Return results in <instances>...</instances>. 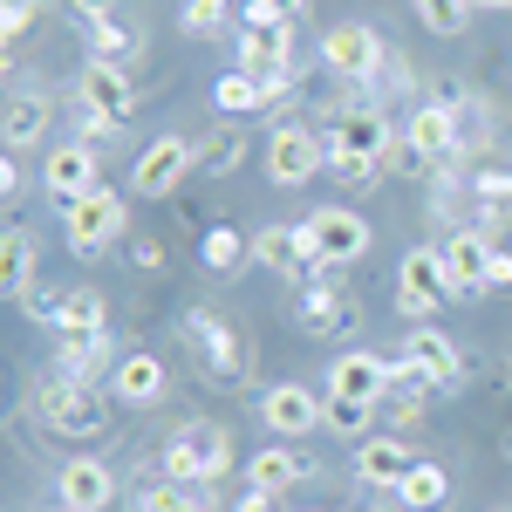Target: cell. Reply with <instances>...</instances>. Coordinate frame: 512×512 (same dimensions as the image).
Returning a JSON list of instances; mask_svg holds the SVG:
<instances>
[{
  "label": "cell",
  "mask_w": 512,
  "mask_h": 512,
  "mask_svg": "<svg viewBox=\"0 0 512 512\" xmlns=\"http://www.w3.org/2000/svg\"><path fill=\"white\" fill-rule=\"evenodd\" d=\"M233 69L260 76L274 96L287 89V76H294V21L280 14L274 0H246V28H239V62Z\"/></svg>",
  "instance_id": "cell-1"
},
{
  "label": "cell",
  "mask_w": 512,
  "mask_h": 512,
  "mask_svg": "<svg viewBox=\"0 0 512 512\" xmlns=\"http://www.w3.org/2000/svg\"><path fill=\"white\" fill-rule=\"evenodd\" d=\"M110 403H117V396H96L89 383H69V376L35 383V417L55 437H103L110 431Z\"/></svg>",
  "instance_id": "cell-2"
},
{
  "label": "cell",
  "mask_w": 512,
  "mask_h": 512,
  "mask_svg": "<svg viewBox=\"0 0 512 512\" xmlns=\"http://www.w3.org/2000/svg\"><path fill=\"white\" fill-rule=\"evenodd\" d=\"M123 233H130V205H123V192H110V185H96L89 198L62 205V239H69L76 260H103Z\"/></svg>",
  "instance_id": "cell-3"
},
{
  "label": "cell",
  "mask_w": 512,
  "mask_h": 512,
  "mask_svg": "<svg viewBox=\"0 0 512 512\" xmlns=\"http://www.w3.org/2000/svg\"><path fill=\"white\" fill-rule=\"evenodd\" d=\"M130 110H137V89H130V76H123V69H110V62H89V69H82V82H76L82 144L117 137L123 123H130Z\"/></svg>",
  "instance_id": "cell-4"
},
{
  "label": "cell",
  "mask_w": 512,
  "mask_h": 512,
  "mask_svg": "<svg viewBox=\"0 0 512 512\" xmlns=\"http://www.w3.org/2000/svg\"><path fill=\"white\" fill-rule=\"evenodd\" d=\"M226 465H233V437H226V424H185V431L164 444V478L171 485H212V478H226Z\"/></svg>",
  "instance_id": "cell-5"
},
{
  "label": "cell",
  "mask_w": 512,
  "mask_h": 512,
  "mask_svg": "<svg viewBox=\"0 0 512 512\" xmlns=\"http://www.w3.org/2000/svg\"><path fill=\"white\" fill-rule=\"evenodd\" d=\"M301 233H308V253H315L321 274H342V267H355V260L369 253L376 226H369L362 212H349V205H321V212L301 219Z\"/></svg>",
  "instance_id": "cell-6"
},
{
  "label": "cell",
  "mask_w": 512,
  "mask_h": 512,
  "mask_svg": "<svg viewBox=\"0 0 512 512\" xmlns=\"http://www.w3.org/2000/svg\"><path fill=\"white\" fill-rule=\"evenodd\" d=\"M437 260H444V274H451V301H478V294H492L499 239L485 233V226H458V233L437 239Z\"/></svg>",
  "instance_id": "cell-7"
},
{
  "label": "cell",
  "mask_w": 512,
  "mask_h": 512,
  "mask_svg": "<svg viewBox=\"0 0 512 512\" xmlns=\"http://www.w3.org/2000/svg\"><path fill=\"white\" fill-rule=\"evenodd\" d=\"M315 171H328V137H315L308 123H280L267 137V178L280 192H301Z\"/></svg>",
  "instance_id": "cell-8"
},
{
  "label": "cell",
  "mask_w": 512,
  "mask_h": 512,
  "mask_svg": "<svg viewBox=\"0 0 512 512\" xmlns=\"http://www.w3.org/2000/svg\"><path fill=\"white\" fill-rule=\"evenodd\" d=\"M321 62H328V76H342V82H376L383 62H390V48H383L376 28H362V21H335L321 35Z\"/></svg>",
  "instance_id": "cell-9"
},
{
  "label": "cell",
  "mask_w": 512,
  "mask_h": 512,
  "mask_svg": "<svg viewBox=\"0 0 512 512\" xmlns=\"http://www.w3.org/2000/svg\"><path fill=\"white\" fill-rule=\"evenodd\" d=\"M396 144V123L383 110H369V103H349L335 130H328V158H349V164H383Z\"/></svg>",
  "instance_id": "cell-10"
},
{
  "label": "cell",
  "mask_w": 512,
  "mask_h": 512,
  "mask_svg": "<svg viewBox=\"0 0 512 512\" xmlns=\"http://www.w3.org/2000/svg\"><path fill=\"white\" fill-rule=\"evenodd\" d=\"M444 301H451V274H444L437 246H410L403 267H396V308L410 321H424V315H437Z\"/></svg>",
  "instance_id": "cell-11"
},
{
  "label": "cell",
  "mask_w": 512,
  "mask_h": 512,
  "mask_svg": "<svg viewBox=\"0 0 512 512\" xmlns=\"http://www.w3.org/2000/svg\"><path fill=\"white\" fill-rule=\"evenodd\" d=\"M294 315H301V328H308V335H321V342H349L355 328H362V308H355L349 294L335 287V274H315V280H308Z\"/></svg>",
  "instance_id": "cell-12"
},
{
  "label": "cell",
  "mask_w": 512,
  "mask_h": 512,
  "mask_svg": "<svg viewBox=\"0 0 512 512\" xmlns=\"http://www.w3.org/2000/svg\"><path fill=\"white\" fill-rule=\"evenodd\" d=\"M321 417H328V396H315L308 383H274V390L260 396V424L280 437V444H294V437H315Z\"/></svg>",
  "instance_id": "cell-13"
},
{
  "label": "cell",
  "mask_w": 512,
  "mask_h": 512,
  "mask_svg": "<svg viewBox=\"0 0 512 512\" xmlns=\"http://www.w3.org/2000/svg\"><path fill=\"white\" fill-rule=\"evenodd\" d=\"M185 335H192V349H198V362H205L212 383H239V376H246V342H239L212 308H192V315H185Z\"/></svg>",
  "instance_id": "cell-14"
},
{
  "label": "cell",
  "mask_w": 512,
  "mask_h": 512,
  "mask_svg": "<svg viewBox=\"0 0 512 512\" xmlns=\"http://www.w3.org/2000/svg\"><path fill=\"white\" fill-rule=\"evenodd\" d=\"M192 171H198L192 144H185V137H158V144H144V158H137V171H130V192L137 198H171Z\"/></svg>",
  "instance_id": "cell-15"
},
{
  "label": "cell",
  "mask_w": 512,
  "mask_h": 512,
  "mask_svg": "<svg viewBox=\"0 0 512 512\" xmlns=\"http://www.w3.org/2000/svg\"><path fill=\"white\" fill-rule=\"evenodd\" d=\"M41 185L55 192V212H62V205H76V198H89L96 185H103V171H96V151H89L82 137H76V144H55V151L41 158Z\"/></svg>",
  "instance_id": "cell-16"
},
{
  "label": "cell",
  "mask_w": 512,
  "mask_h": 512,
  "mask_svg": "<svg viewBox=\"0 0 512 512\" xmlns=\"http://www.w3.org/2000/svg\"><path fill=\"white\" fill-rule=\"evenodd\" d=\"M417 472V451L403 444V437H362L355 444V478L369 485V492H403V478Z\"/></svg>",
  "instance_id": "cell-17"
},
{
  "label": "cell",
  "mask_w": 512,
  "mask_h": 512,
  "mask_svg": "<svg viewBox=\"0 0 512 512\" xmlns=\"http://www.w3.org/2000/svg\"><path fill=\"white\" fill-rule=\"evenodd\" d=\"M321 396H355V403H383L390 396V362L369 349H342L328 362V390Z\"/></svg>",
  "instance_id": "cell-18"
},
{
  "label": "cell",
  "mask_w": 512,
  "mask_h": 512,
  "mask_svg": "<svg viewBox=\"0 0 512 512\" xmlns=\"http://www.w3.org/2000/svg\"><path fill=\"white\" fill-rule=\"evenodd\" d=\"M62 349H55V376H69V383H89L96 390V376H117V342H110V328H96V335H55Z\"/></svg>",
  "instance_id": "cell-19"
},
{
  "label": "cell",
  "mask_w": 512,
  "mask_h": 512,
  "mask_svg": "<svg viewBox=\"0 0 512 512\" xmlns=\"http://www.w3.org/2000/svg\"><path fill=\"white\" fill-rule=\"evenodd\" d=\"M403 355L431 376V390H458V376H465V355H458V342L444 335V328H431V321H417L410 335H403Z\"/></svg>",
  "instance_id": "cell-20"
},
{
  "label": "cell",
  "mask_w": 512,
  "mask_h": 512,
  "mask_svg": "<svg viewBox=\"0 0 512 512\" xmlns=\"http://www.w3.org/2000/svg\"><path fill=\"white\" fill-rule=\"evenodd\" d=\"M55 492H62V506H76V512H103L117 499V472H110L103 458H62Z\"/></svg>",
  "instance_id": "cell-21"
},
{
  "label": "cell",
  "mask_w": 512,
  "mask_h": 512,
  "mask_svg": "<svg viewBox=\"0 0 512 512\" xmlns=\"http://www.w3.org/2000/svg\"><path fill=\"white\" fill-rule=\"evenodd\" d=\"M301 478H315V458H308V451H294V444H267V451H253V458H246V485H253V492H294V485H301Z\"/></svg>",
  "instance_id": "cell-22"
},
{
  "label": "cell",
  "mask_w": 512,
  "mask_h": 512,
  "mask_svg": "<svg viewBox=\"0 0 512 512\" xmlns=\"http://www.w3.org/2000/svg\"><path fill=\"white\" fill-rule=\"evenodd\" d=\"M403 137L424 151L431 164H451L458 158V144H465V130H458V110H444V103H417L410 123H403Z\"/></svg>",
  "instance_id": "cell-23"
},
{
  "label": "cell",
  "mask_w": 512,
  "mask_h": 512,
  "mask_svg": "<svg viewBox=\"0 0 512 512\" xmlns=\"http://www.w3.org/2000/svg\"><path fill=\"white\" fill-rule=\"evenodd\" d=\"M164 383H171V376H164L158 355H151V349H130L117 362V376H110V396H117L123 410H151V403L164 396Z\"/></svg>",
  "instance_id": "cell-24"
},
{
  "label": "cell",
  "mask_w": 512,
  "mask_h": 512,
  "mask_svg": "<svg viewBox=\"0 0 512 512\" xmlns=\"http://www.w3.org/2000/svg\"><path fill=\"white\" fill-rule=\"evenodd\" d=\"M253 260H260V267H274V274H308V280L321 274L301 226H260V233H253Z\"/></svg>",
  "instance_id": "cell-25"
},
{
  "label": "cell",
  "mask_w": 512,
  "mask_h": 512,
  "mask_svg": "<svg viewBox=\"0 0 512 512\" xmlns=\"http://www.w3.org/2000/svg\"><path fill=\"white\" fill-rule=\"evenodd\" d=\"M48 117H55V103L41 89H14L7 96V151H35L48 137Z\"/></svg>",
  "instance_id": "cell-26"
},
{
  "label": "cell",
  "mask_w": 512,
  "mask_h": 512,
  "mask_svg": "<svg viewBox=\"0 0 512 512\" xmlns=\"http://www.w3.org/2000/svg\"><path fill=\"white\" fill-rule=\"evenodd\" d=\"M0 287H7L14 301L35 294V233H21V226L0 239Z\"/></svg>",
  "instance_id": "cell-27"
},
{
  "label": "cell",
  "mask_w": 512,
  "mask_h": 512,
  "mask_svg": "<svg viewBox=\"0 0 512 512\" xmlns=\"http://www.w3.org/2000/svg\"><path fill=\"white\" fill-rule=\"evenodd\" d=\"M212 103H219V117H253V110L274 103V89H267L260 76H246V69H233V76L212 82Z\"/></svg>",
  "instance_id": "cell-28"
},
{
  "label": "cell",
  "mask_w": 512,
  "mask_h": 512,
  "mask_svg": "<svg viewBox=\"0 0 512 512\" xmlns=\"http://www.w3.org/2000/svg\"><path fill=\"white\" fill-rule=\"evenodd\" d=\"M96 328H110L103 294H96V287H69L62 308H55V335H96Z\"/></svg>",
  "instance_id": "cell-29"
},
{
  "label": "cell",
  "mask_w": 512,
  "mask_h": 512,
  "mask_svg": "<svg viewBox=\"0 0 512 512\" xmlns=\"http://www.w3.org/2000/svg\"><path fill=\"white\" fill-rule=\"evenodd\" d=\"M444 499H451V478H444V465H431V458H417V472L403 478L396 506H403V512H444Z\"/></svg>",
  "instance_id": "cell-30"
},
{
  "label": "cell",
  "mask_w": 512,
  "mask_h": 512,
  "mask_svg": "<svg viewBox=\"0 0 512 512\" xmlns=\"http://www.w3.org/2000/svg\"><path fill=\"white\" fill-rule=\"evenodd\" d=\"M89 62H110V69H130L137 62V28L130 21H89Z\"/></svg>",
  "instance_id": "cell-31"
},
{
  "label": "cell",
  "mask_w": 512,
  "mask_h": 512,
  "mask_svg": "<svg viewBox=\"0 0 512 512\" xmlns=\"http://www.w3.org/2000/svg\"><path fill=\"white\" fill-rule=\"evenodd\" d=\"M198 260H205L212 274H233V267H246V260H253V239L239 233V226H205V239H198Z\"/></svg>",
  "instance_id": "cell-32"
},
{
  "label": "cell",
  "mask_w": 512,
  "mask_h": 512,
  "mask_svg": "<svg viewBox=\"0 0 512 512\" xmlns=\"http://www.w3.org/2000/svg\"><path fill=\"white\" fill-rule=\"evenodd\" d=\"M376 410H383V403H355V396H328V417H321V431H335V437H369V424H376Z\"/></svg>",
  "instance_id": "cell-33"
},
{
  "label": "cell",
  "mask_w": 512,
  "mask_h": 512,
  "mask_svg": "<svg viewBox=\"0 0 512 512\" xmlns=\"http://www.w3.org/2000/svg\"><path fill=\"white\" fill-rule=\"evenodd\" d=\"M410 7H417V21H424V28H431V35H465V28H472V0H410Z\"/></svg>",
  "instance_id": "cell-34"
},
{
  "label": "cell",
  "mask_w": 512,
  "mask_h": 512,
  "mask_svg": "<svg viewBox=\"0 0 512 512\" xmlns=\"http://www.w3.org/2000/svg\"><path fill=\"white\" fill-rule=\"evenodd\" d=\"M226 14H233L226 0H185V14H178V28H185L192 41H212L219 28H226Z\"/></svg>",
  "instance_id": "cell-35"
},
{
  "label": "cell",
  "mask_w": 512,
  "mask_h": 512,
  "mask_svg": "<svg viewBox=\"0 0 512 512\" xmlns=\"http://www.w3.org/2000/svg\"><path fill=\"white\" fill-rule=\"evenodd\" d=\"M144 512H212V499H205L198 485H171V478H164L158 492H144Z\"/></svg>",
  "instance_id": "cell-36"
},
{
  "label": "cell",
  "mask_w": 512,
  "mask_h": 512,
  "mask_svg": "<svg viewBox=\"0 0 512 512\" xmlns=\"http://www.w3.org/2000/svg\"><path fill=\"white\" fill-rule=\"evenodd\" d=\"M239 158H246V137H239V130H226V137H212V144L198 151V171H233Z\"/></svg>",
  "instance_id": "cell-37"
},
{
  "label": "cell",
  "mask_w": 512,
  "mask_h": 512,
  "mask_svg": "<svg viewBox=\"0 0 512 512\" xmlns=\"http://www.w3.org/2000/svg\"><path fill=\"white\" fill-rule=\"evenodd\" d=\"M35 14H41V0H7V7H0V35L21 41L28 28H35Z\"/></svg>",
  "instance_id": "cell-38"
},
{
  "label": "cell",
  "mask_w": 512,
  "mask_h": 512,
  "mask_svg": "<svg viewBox=\"0 0 512 512\" xmlns=\"http://www.w3.org/2000/svg\"><path fill=\"white\" fill-rule=\"evenodd\" d=\"M383 171H410V178H417V171H437V164L424 158V151H417L403 130H396V144H390V158H383Z\"/></svg>",
  "instance_id": "cell-39"
},
{
  "label": "cell",
  "mask_w": 512,
  "mask_h": 512,
  "mask_svg": "<svg viewBox=\"0 0 512 512\" xmlns=\"http://www.w3.org/2000/svg\"><path fill=\"white\" fill-rule=\"evenodd\" d=\"M130 260H137L144 274H158V267H164V246H158V239H130Z\"/></svg>",
  "instance_id": "cell-40"
},
{
  "label": "cell",
  "mask_w": 512,
  "mask_h": 512,
  "mask_svg": "<svg viewBox=\"0 0 512 512\" xmlns=\"http://www.w3.org/2000/svg\"><path fill=\"white\" fill-rule=\"evenodd\" d=\"M233 512H280V499H274V492H253V485H246Z\"/></svg>",
  "instance_id": "cell-41"
},
{
  "label": "cell",
  "mask_w": 512,
  "mask_h": 512,
  "mask_svg": "<svg viewBox=\"0 0 512 512\" xmlns=\"http://www.w3.org/2000/svg\"><path fill=\"white\" fill-rule=\"evenodd\" d=\"M0 192H7V198H21V192H28V185H21V164H14V158L0 164Z\"/></svg>",
  "instance_id": "cell-42"
},
{
  "label": "cell",
  "mask_w": 512,
  "mask_h": 512,
  "mask_svg": "<svg viewBox=\"0 0 512 512\" xmlns=\"http://www.w3.org/2000/svg\"><path fill=\"white\" fill-rule=\"evenodd\" d=\"M492 287H512V253L499 246V260H492Z\"/></svg>",
  "instance_id": "cell-43"
},
{
  "label": "cell",
  "mask_w": 512,
  "mask_h": 512,
  "mask_svg": "<svg viewBox=\"0 0 512 512\" xmlns=\"http://www.w3.org/2000/svg\"><path fill=\"white\" fill-rule=\"evenodd\" d=\"M472 7H478V14H506L512 0H472Z\"/></svg>",
  "instance_id": "cell-44"
},
{
  "label": "cell",
  "mask_w": 512,
  "mask_h": 512,
  "mask_svg": "<svg viewBox=\"0 0 512 512\" xmlns=\"http://www.w3.org/2000/svg\"><path fill=\"white\" fill-rule=\"evenodd\" d=\"M280 14H287V21H294V14H301V7H308V0H274Z\"/></svg>",
  "instance_id": "cell-45"
},
{
  "label": "cell",
  "mask_w": 512,
  "mask_h": 512,
  "mask_svg": "<svg viewBox=\"0 0 512 512\" xmlns=\"http://www.w3.org/2000/svg\"><path fill=\"white\" fill-rule=\"evenodd\" d=\"M62 512H76V506H62Z\"/></svg>",
  "instance_id": "cell-46"
}]
</instances>
